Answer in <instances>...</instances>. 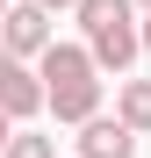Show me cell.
Wrapping results in <instances>:
<instances>
[{"mask_svg": "<svg viewBox=\"0 0 151 158\" xmlns=\"http://www.w3.org/2000/svg\"><path fill=\"white\" fill-rule=\"evenodd\" d=\"M86 50H94V65L122 72V65L144 50V29H137V22H122V29H101V36H86Z\"/></svg>", "mask_w": 151, "mask_h": 158, "instance_id": "obj_5", "label": "cell"}, {"mask_svg": "<svg viewBox=\"0 0 151 158\" xmlns=\"http://www.w3.org/2000/svg\"><path fill=\"white\" fill-rule=\"evenodd\" d=\"M50 7H36V0H15L7 7V50H15V65L22 58H50Z\"/></svg>", "mask_w": 151, "mask_h": 158, "instance_id": "obj_1", "label": "cell"}, {"mask_svg": "<svg viewBox=\"0 0 151 158\" xmlns=\"http://www.w3.org/2000/svg\"><path fill=\"white\" fill-rule=\"evenodd\" d=\"M144 50H151V22H144Z\"/></svg>", "mask_w": 151, "mask_h": 158, "instance_id": "obj_10", "label": "cell"}, {"mask_svg": "<svg viewBox=\"0 0 151 158\" xmlns=\"http://www.w3.org/2000/svg\"><path fill=\"white\" fill-rule=\"evenodd\" d=\"M137 7H144V15H151V0H137Z\"/></svg>", "mask_w": 151, "mask_h": 158, "instance_id": "obj_11", "label": "cell"}, {"mask_svg": "<svg viewBox=\"0 0 151 158\" xmlns=\"http://www.w3.org/2000/svg\"><path fill=\"white\" fill-rule=\"evenodd\" d=\"M7 158H58V151H50V137H29V129H15Z\"/></svg>", "mask_w": 151, "mask_h": 158, "instance_id": "obj_8", "label": "cell"}, {"mask_svg": "<svg viewBox=\"0 0 151 158\" xmlns=\"http://www.w3.org/2000/svg\"><path fill=\"white\" fill-rule=\"evenodd\" d=\"M79 158H137V129L130 122H108V115H94L86 129H79Z\"/></svg>", "mask_w": 151, "mask_h": 158, "instance_id": "obj_3", "label": "cell"}, {"mask_svg": "<svg viewBox=\"0 0 151 158\" xmlns=\"http://www.w3.org/2000/svg\"><path fill=\"white\" fill-rule=\"evenodd\" d=\"M43 101H50L43 72H29V65H7V72H0V108H7L15 122H22V115H36Z\"/></svg>", "mask_w": 151, "mask_h": 158, "instance_id": "obj_4", "label": "cell"}, {"mask_svg": "<svg viewBox=\"0 0 151 158\" xmlns=\"http://www.w3.org/2000/svg\"><path fill=\"white\" fill-rule=\"evenodd\" d=\"M36 7H79V0H36Z\"/></svg>", "mask_w": 151, "mask_h": 158, "instance_id": "obj_9", "label": "cell"}, {"mask_svg": "<svg viewBox=\"0 0 151 158\" xmlns=\"http://www.w3.org/2000/svg\"><path fill=\"white\" fill-rule=\"evenodd\" d=\"M94 50L86 43H50V58H43V86H50V101L58 94H79V86H94Z\"/></svg>", "mask_w": 151, "mask_h": 158, "instance_id": "obj_2", "label": "cell"}, {"mask_svg": "<svg viewBox=\"0 0 151 158\" xmlns=\"http://www.w3.org/2000/svg\"><path fill=\"white\" fill-rule=\"evenodd\" d=\"M130 7H137V0H79V29H86V36L122 29V22H130Z\"/></svg>", "mask_w": 151, "mask_h": 158, "instance_id": "obj_6", "label": "cell"}, {"mask_svg": "<svg viewBox=\"0 0 151 158\" xmlns=\"http://www.w3.org/2000/svg\"><path fill=\"white\" fill-rule=\"evenodd\" d=\"M122 122L151 129V79H130V86H122Z\"/></svg>", "mask_w": 151, "mask_h": 158, "instance_id": "obj_7", "label": "cell"}]
</instances>
